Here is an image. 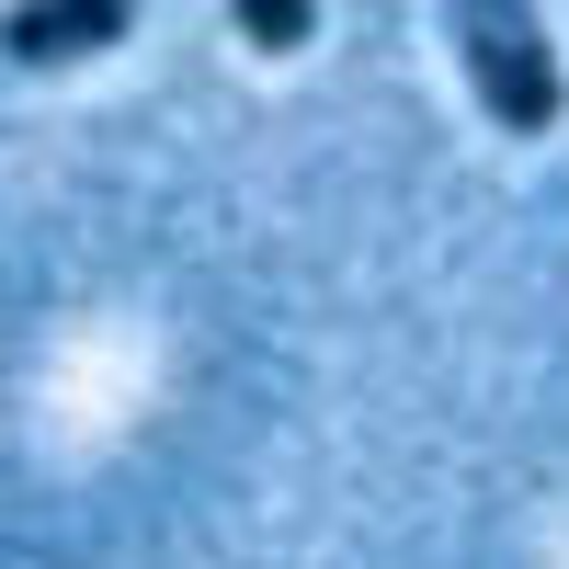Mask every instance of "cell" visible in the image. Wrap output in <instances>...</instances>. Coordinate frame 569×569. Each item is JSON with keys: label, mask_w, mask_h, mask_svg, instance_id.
Listing matches in <instances>:
<instances>
[{"label": "cell", "mask_w": 569, "mask_h": 569, "mask_svg": "<svg viewBox=\"0 0 569 569\" xmlns=\"http://www.w3.org/2000/svg\"><path fill=\"white\" fill-rule=\"evenodd\" d=\"M456 46H467V80H479V103L501 114V137H547L558 126V58H547L536 12H467Z\"/></svg>", "instance_id": "6da1fadb"}, {"label": "cell", "mask_w": 569, "mask_h": 569, "mask_svg": "<svg viewBox=\"0 0 569 569\" xmlns=\"http://www.w3.org/2000/svg\"><path fill=\"white\" fill-rule=\"evenodd\" d=\"M114 34H126V0H58V12L0 23V46H12L23 69H69V58H91V46H114Z\"/></svg>", "instance_id": "7a4b0ae2"}, {"label": "cell", "mask_w": 569, "mask_h": 569, "mask_svg": "<svg viewBox=\"0 0 569 569\" xmlns=\"http://www.w3.org/2000/svg\"><path fill=\"white\" fill-rule=\"evenodd\" d=\"M240 34L284 58V46H308V34H319V12H308V0H240Z\"/></svg>", "instance_id": "3957f363"}]
</instances>
